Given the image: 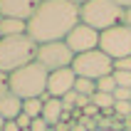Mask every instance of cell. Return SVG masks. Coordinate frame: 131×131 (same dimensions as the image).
Segmentation results:
<instances>
[{"label": "cell", "mask_w": 131, "mask_h": 131, "mask_svg": "<svg viewBox=\"0 0 131 131\" xmlns=\"http://www.w3.org/2000/svg\"><path fill=\"white\" fill-rule=\"evenodd\" d=\"M79 5L72 0H42L27 20V35L37 45L59 42L79 25Z\"/></svg>", "instance_id": "cell-1"}, {"label": "cell", "mask_w": 131, "mask_h": 131, "mask_svg": "<svg viewBox=\"0 0 131 131\" xmlns=\"http://www.w3.org/2000/svg\"><path fill=\"white\" fill-rule=\"evenodd\" d=\"M47 79H50V72L40 62H30L10 74L7 89L15 96H20L22 102L25 99H42L47 94Z\"/></svg>", "instance_id": "cell-2"}, {"label": "cell", "mask_w": 131, "mask_h": 131, "mask_svg": "<svg viewBox=\"0 0 131 131\" xmlns=\"http://www.w3.org/2000/svg\"><path fill=\"white\" fill-rule=\"evenodd\" d=\"M35 57H37V42L30 35L3 37L0 40V72L13 74L20 67L35 62Z\"/></svg>", "instance_id": "cell-3"}, {"label": "cell", "mask_w": 131, "mask_h": 131, "mask_svg": "<svg viewBox=\"0 0 131 131\" xmlns=\"http://www.w3.org/2000/svg\"><path fill=\"white\" fill-rule=\"evenodd\" d=\"M124 7H119L114 0H89L79 7V20L96 32L111 30L116 25H124Z\"/></svg>", "instance_id": "cell-4"}, {"label": "cell", "mask_w": 131, "mask_h": 131, "mask_svg": "<svg viewBox=\"0 0 131 131\" xmlns=\"http://www.w3.org/2000/svg\"><path fill=\"white\" fill-rule=\"evenodd\" d=\"M72 69L82 79L99 82L102 77L114 74V59L106 57L102 50H92V52H84V54H77L74 62H72Z\"/></svg>", "instance_id": "cell-5"}, {"label": "cell", "mask_w": 131, "mask_h": 131, "mask_svg": "<svg viewBox=\"0 0 131 131\" xmlns=\"http://www.w3.org/2000/svg\"><path fill=\"white\" fill-rule=\"evenodd\" d=\"M99 50L106 57H111L114 62L131 57V27L129 25H116L111 30L99 32Z\"/></svg>", "instance_id": "cell-6"}, {"label": "cell", "mask_w": 131, "mask_h": 131, "mask_svg": "<svg viewBox=\"0 0 131 131\" xmlns=\"http://www.w3.org/2000/svg\"><path fill=\"white\" fill-rule=\"evenodd\" d=\"M35 62L47 69V72H57V69H67L74 62V52L67 47L64 40L59 42H47V45H37V57Z\"/></svg>", "instance_id": "cell-7"}, {"label": "cell", "mask_w": 131, "mask_h": 131, "mask_svg": "<svg viewBox=\"0 0 131 131\" xmlns=\"http://www.w3.org/2000/svg\"><path fill=\"white\" fill-rule=\"evenodd\" d=\"M67 47L74 52V57L77 54H84V52H92V50H99V32L94 27H89L84 22H79L77 27L67 35Z\"/></svg>", "instance_id": "cell-8"}, {"label": "cell", "mask_w": 131, "mask_h": 131, "mask_svg": "<svg viewBox=\"0 0 131 131\" xmlns=\"http://www.w3.org/2000/svg\"><path fill=\"white\" fill-rule=\"evenodd\" d=\"M74 82H77V74H74L72 67L50 72V79H47V94L54 96V99H62V96H67L74 89Z\"/></svg>", "instance_id": "cell-9"}, {"label": "cell", "mask_w": 131, "mask_h": 131, "mask_svg": "<svg viewBox=\"0 0 131 131\" xmlns=\"http://www.w3.org/2000/svg\"><path fill=\"white\" fill-rule=\"evenodd\" d=\"M40 3L42 0H0V17H15L27 22Z\"/></svg>", "instance_id": "cell-10"}, {"label": "cell", "mask_w": 131, "mask_h": 131, "mask_svg": "<svg viewBox=\"0 0 131 131\" xmlns=\"http://www.w3.org/2000/svg\"><path fill=\"white\" fill-rule=\"evenodd\" d=\"M20 114H22V99L20 96H15L13 92L0 94V116L5 121H15Z\"/></svg>", "instance_id": "cell-11"}, {"label": "cell", "mask_w": 131, "mask_h": 131, "mask_svg": "<svg viewBox=\"0 0 131 131\" xmlns=\"http://www.w3.org/2000/svg\"><path fill=\"white\" fill-rule=\"evenodd\" d=\"M42 102H45V106H42V119H45L50 126H57L59 121H62V114H64L62 99H54V96L45 94V96H42Z\"/></svg>", "instance_id": "cell-12"}, {"label": "cell", "mask_w": 131, "mask_h": 131, "mask_svg": "<svg viewBox=\"0 0 131 131\" xmlns=\"http://www.w3.org/2000/svg\"><path fill=\"white\" fill-rule=\"evenodd\" d=\"M27 35V22L15 17H0V37H17Z\"/></svg>", "instance_id": "cell-13"}, {"label": "cell", "mask_w": 131, "mask_h": 131, "mask_svg": "<svg viewBox=\"0 0 131 131\" xmlns=\"http://www.w3.org/2000/svg\"><path fill=\"white\" fill-rule=\"evenodd\" d=\"M92 104H94L96 109L102 111H111L114 109V94H104V92H94L92 94Z\"/></svg>", "instance_id": "cell-14"}, {"label": "cell", "mask_w": 131, "mask_h": 131, "mask_svg": "<svg viewBox=\"0 0 131 131\" xmlns=\"http://www.w3.org/2000/svg\"><path fill=\"white\" fill-rule=\"evenodd\" d=\"M42 106H45L42 99H25L22 102V114H27L30 119H40L42 116Z\"/></svg>", "instance_id": "cell-15"}, {"label": "cell", "mask_w": 131, "mask_h": 131, "mask_svg": "<svg viewBox=\"0 0 131 131\" xmlns=\"http://www.w3.org/2000/svg\"><path fill=\"white\" fill-rule=\"evenodd\" d=\"M74 92L82 96H92L96 92V82L94 79H82V77H77V82H74Z\"/></svg>", "instance_id": "cell-16"}, {"label": "cell", "mask_w": 131, "mask_h": 131, "mask_svg": "<svg viewBox=\"0 0 131 131\" xmlns=\"http://www.w3.org/2000/svg\"><path fill=\"white\" fill-rule=\"evenodd\" d=\"M96 92H104V94H114L116 92V82H114V77H102V79L96 82Z\"/></svg>", "instance_id": "cell-17"}, {"label": "cell", "mask_w": 131, "mask_h": 131, "mask_svg": "<svg viewBox=\"0 0 131 131\" xmlns=\"http://www.w3.org/2000/svg\"><path fill=\"white\" fill-rule=\"evenodd\" d=\"M111 77H114V82H116V87L131 89V72H114Z\"/></svg>", "instance_id": "cell-18"}, {"label": "cell", "mask_w": 131, "mask_h": 131, "mask_svg": "<svg viewBox=\"0 0 131 131\" xmlns=\"http://www.w3.org/2000/svg\"><path fill=\"white\" fill-rule=\"evenodd\" d=\"M114 72H131V57L116 59V62H114Z\"/></svg>", "instance_id": "cell-19"}, {"label": "cell", "mask_w": 131, "mask_h": 131, "mask_svg": "<svg viewBox=\"0 0 131 131\" xmlns=\"http://www.w3.org/2000/svg\"><path fill=\"white\" fill-rule=\"evenodd\" d=\"M114 102H131V89L116 87V92H114Z\"/></svg>", "instance_id": "cell-20"}, {"label": "cell", "mask_w": 131, "mask_h": 131, "mask_svg": "<svg viewBox=\"0 0 131 131\" xmlns=\"http://www.w3.org/2000/svg\"><path fill=\"white\" fill-rule=\"evenodd\" d=\"M50 129H52V126L47 124L42 116H40V119H32V126H30V131H50Z\"/></svg>", "instance_id": "cell-21"}, {"label": "cell", "mask_w": 131, "mask_h": 131, "mask_svg": "<svg viewBox=\"0 0 131 131\" xmlns=\"http://www.w3.org/2000/svg\"><path fill=\"white\" fill-rule=\"evenodd\" d=\"M15 124H17V126H20L22 131H25V129H30V126H32V119H30L27 114H20V116L15 119Z\"/></svg>", "instance_id": "cell-22"}, {"label": "cell", "mask_w": 131, "mask_h": 131, "mask_svg": "<svg viewBox=\"0 0 131 131\" xmlns=\"http://www.w3.org/2000/svg\"><path fill=\"white\" fill-rule=\"evenodd\" d=\"M7 79H10V74L0 72V94H5V92H10V89H7Z\"/></svg>", "instance_id": "cell-23"}, {"label": "cell", "mask_w": 131, "mask_h": 131, "mask_svg": "<svg viewBox=\"0 0 131 131\" xmlns=\"http://www.w3.org/2000/svg\"><path fill=\"white\" fill-rule=\"evenodd\" d=\"M3 131H22L20 126L15 124V121H5V126H3Z\"/></svg>", "instance_id": "cell-24"}, {"label": "cell", "mask_w": 131, "mask_h": 131, "mask_svg": "<svg viewBox=\"0 0 131 131\" xmlns=\"http://www.w3.org/2000/svg\"><path fill=\"white\" fill-rule=\"evenodd\" d=\"M114 3H116L119 7H124V10H129V7H131V0H114Z\"/></svg>", "instance_id": "cell-25"}, {"label": "cell", "mask_w": 131, "mask_h": 131, "mask_svg": "<svg viewBox=\"0 0 131 131\" xmlns=\"http://www.w3.org/2000/svg\"><path fill=\"white\" fill-rule=\"evenodd\" d=\"M124 25H129V27H131V7L124 13Z\"/></svg>", "instance_id": "cell-26"}, {"label": "cell", "mask_w": 131, "mask_h": 131, "mask_svg": "<svg viewBox=\"0 0 131 131\" xmlns=\"http://www.w3.org/2000/svg\"><path fill=\"white\" fill-rule=\"evenodd\" d=\"M84 114H99V109H96V106H94V104H89V106H87V109H84Z\"/></svg>", "instance_id": "cell-27"}, {"label": "cell", "mask_w": 131, "mask_h": 131, "mask_svg": "<svg viewBox=\"0 0 131 131\" xmlns=\"http://www.w3.org/2000/svg\"><path fill=\"white\" fill-rule=\"evenodd\" d=\"M72 3H74V5H79V7H82L84 3H89V0H72Z\"/></svg>", "instance_id": "cell-28"}, {"label": "cell", "mask_w": 131, "mask_h": 131, "mask_svg": "<svg viewBox=\"0 0 131 131\" xmlns=\"http://www.w3.org/2000/svg\"><path fill=\"white\" fill-rule=\"evenodd\" d=\"M94 131H119V129H94Z\"/></svg>", "instance_id": "cell-29"}, {"label": "cell", "mask_w": 131, "mask_h": 131, "mask_svg": "<svg viewBox=\"0 0 131 131\" xmlns=\"http://www.w3.org/2000/svg\"><path fill=\"white\" fill-rule=\"evenodd\" d=\"M3 126H5V119L0 116V131H3Z\"/></svg>", "instance_id": "cell-30"}, {"label": "cell", "mask_w": 131, "mask_h": 131, "mask_svg": "<svg viewBox=\"0 0 131 131\" xmlns=\"http://www.w3.org/2000/svg\"><path fill=\"white\" fill-rule=\"evenodd\" d=\"M0 40H3V37H0Z\"/></svg>", "instance_id": "cell-31"}]
</instances>
